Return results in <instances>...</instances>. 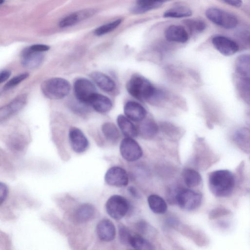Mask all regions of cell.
Masks as SVG:
<instances>
[{
	"label": "cell",
	"mask_w": 250,
	"mask_h": 250,
	"mask_svg": "<svg viewBox=\"0 0 250 250\" xmlns=\"http://www.w3.org/2000/svg\"><path fill=\"white\" fill-rule=\"evenodd\" d=\"M129 205L124 197L114 195L107 200L105 209L107 214L115 220L122 218L129 210Z\"/></svg>",
	"instance_id": "cell-6"
},
{
	"label": "cell",
	"mask_w": 250,
	"mask_h": 250,
	"mask_svg": "<svg viewBox=\"0 0 250 250\" xmlns=\"http://www.w3.org/2000/svg\"><path fill=\"white\" fill-rule=\"evenodd\" d=\"M43 56L42 52L34 51L29 47L25 49L21 55V63L27 68H34L42 62Z\"/></svg>",
	"instance_id": "cell-16"
},
{
	"label": "cell",
	"mask_w": 250,
	"mask_h": 250,
	"mask_svg": "<svg viewBox=\"0 0 250 250\" xmlns=\"http://www.w3.org/2000/svg\"><path fill=\"white\" fill-rule=\"evenodd\" d=\"M124 113L130 120L134 122L143 121L146 115V109L139 103L135 101H128L124 107Z\"/></svg>",
	"instance_id": "cell-13"
},
{
	"label": "cell",
	"mask_w": 250,
	"mask_h": 250,
	"mask_svg": "<svg viewBox=\"0 0 250 250\" xmlns=\"http://www.w3.org/2000/svg\"><path fill=\"white\" fill-rule=\"evenodd\" d=\"M90 77L95 83L103 90L111 92L115 88V83L112 79L105 74L100 72H94Z\"/></svg>",
	"instance_id": "cell-20"
},
{
	"label": "cell",
	"mask_w": 250,
	"mask_h": 250,
	"mask_svg": "<svg viewBox=\"0 0 250 250\" xmlns=\"http://www.w3.org/2000/svg\"><path fill=\"white\" fill-rule=\"evenodd\" d=\"M96 232L101 240L110 242L115 238L116 229L114 225L110 220L104 219L101 220L97 225Z\"/></svg>",
	"instance_id": "cell-14"
},
{
	"label": "cell",
	"mask_w": 250,
	"mask_h": 250,
	"mask_svg": "<svg viewBox=\"0 0 250 250\" xmlns=\"http://www.w3.org/2000/svg\"><path fill=\"white\" fill-rule=\"evenodd\" d=\"M102 130L105 137L110 141L116 142L120 138L119 131L112 123H104L102 126Z\"/></svg>",
	"instance_id": "cell-29"
},
{
	"label": "cell",
	"mask_w": 250,
	"mask_h": 250,
	"mask_svg": "<svg viewBox=\"0 0 250 250\" xmlns=\"http://www.w3.org/2000/svg\"><path fill=\"white\" fill-rule=\"evenodd\" d=\"M226 3L234 7H239L242 3V0H222Z\"/></svg>",
	"instance_id": "cell-38"
},
{
	"label": "cell",
	"mask_w": 250,
	"mask_h": 250,
	"mask_svg": "<svg viewBox=\"0 0 250 250\" xmlns=\"http://www.w3.org/2000/svg\"><path fill=\"white\" fill-rule=\"evenodd\" d=\"M96 12L94 9H86L74 12L62 19L59 25L61 28L68 27L92 17Z\"/></svg>",
	"instance_id": "cell-12"
},
{
	"label": "cell",
	"mask_w": 250,
	"mask_h": 250,
	"mask_svg": "<svg viewBox=\"0 0 250 250\" xmlns=\"http://www.w3.org/2000/svg\"><path fill=\"white\" fill-rule=\"evenodd\" d=\"M28 77V73H22L18 75L9 80L5 85L4 88L5 89H8L13 87L24 81Z\"/></svg>",
	"instance_id": "cell-33"
},
{
	"label": "cell",
	"mask_w": 250,
	"mask_h": 250,
	"mask_svg": "<svg viewBox=\"0 0 250 250\" xmlns=\"http://www.w3.org/2000/svg\"><path fill=\"white\" fill-rule=\"evenodd\" d=\"M128 191L130 193V194L134 196V197H137L138 196V192L136 189L132 187H130L128 188Z\"/></svg>",
	"instance_id": "cell-39"
},
{
	"label": "cell",
	"mask_w": 250,
	"mask_h": 250,
	"mask_svg": "<svg viewBox=\"0 0 250 250\" xmlns=\"http://www.w3.org/2000/svg\"><path fill=\"white\" fill-rule=\"evenodd\" d=\"M235 68L238 76L250 77V55L239 56L235 62Z\"/></svg>",
	"instance_id": "cell-22"
},
{
	"label": "cell",
	"mask_w": 250,
	"mask_h": 250,
	"mask_svg": "<svg viewBox=\"0 0 250 250\" xmlns=\"http://www.w3.org/2000/svg\"><path fill=\"white\" fill-rule=\"evenodd\" d=\"M138 134L142 138L149 139H152L157 134L158 131V126L151 119L146 120L142 122L138 127Z\"/></svg>",
	"instance_id": "cell-21"
},
{
	"label": "cell",
	"mask_w": 250,
	"mask_h": 250,
	"mask_svg": "<svg viewBox=\"0 0 250 250\" xmlns=\"http://www.w3.org/2000/svg\"><path fill=\"white\" fill-rule=\"evenodd\" d=\"M120 151L123 158L129 162L139 159L143 150L139 144L133 138L125 137L121 141Z\"/></svg>",
	"instance_id": "cell-8"
},
{
	"label": "cell",
	"mask_w": 250,
	"mask_h": 250,
	"mask_svg": "<svg viewBox=\"0 0 250 250\" xmlns=\"http://www.w3.org/2000/svg\"><path fill=\"white\" fill-rule=\"evenodd\" d=\"M212 43L218 52L226 56H231L239 50V46L235 41L225 36L214 37Z\"/></svg>",
	"instance_id": "cell-10"
},
{
	"label": "cell",
	"mask_w": 250,
	"mask_h": 250,
	"mask_svg": "<svg viewBox=\"0 0 250 250\" xmlns=\"http://www.w3.org/2000/svg\"><path fill=\"white\" fill-rule=\"evenodd\" d=\"M74 91L77 99L81 103L88 104L93 95L96 93L94 84L85 78L77 79L74 84Z\"/></svg>",
	"instance_id": "cell-7"
},
{
	"label": "cell",
	"mask_w": 250,
	"mask_h": 250,
	"mask_svg": "<svg viewBox=\"0 0 250 250\" xmlns=\"http://www.w3.org/2000/svg\"><path fill=\"white\" fill-rule=\"evenodd\" d=\"M30 49L34 51L42 52L48 50L50 48L49 46L42 44H34L29 47Z\"/></svg>",
	"instance_id": "cell-35"
},
{
	"label": "cell",
	"mask_w": 250,
	"mask_h": 250,
	"mask_svg": "<svg viewBox=\"0 0 250 250\" xmlns=\"http://www.w3.org/2000/svg\"><path fill=\"white\" fill-rule=\"evenodd\" d=\"M26 102V96L22 94L19 96L0 110V121L5 120L10 116L20 110Z\"/></svg>",
	"instance_id": "cell-15"
},
{
	"label": "cell",
	"mask_w": 250,
	"mask_h": 250,
	"mask_svg": "<svg viewBox=\"0 0 250 250\" xmlns=\"http://www.w3.org/2000/svg\"><path fill=\"white\" fill-rule=\"evenodd\" d=\"M88 104L101 113L109 111L112 106V102L109 98L97 92L92 95Z\"/></svg>",
	"instance_id": "cell-17"
},
{
	"label": "cell",
	"mask_w": 250,
	"mask_h": 250,
	"mask_svg": "<svg viewBox=\"0 0 250 250\" xmlns=\"http://www.w3.org/2000/svg\"><path fill=\"white\" fill-rule=\"evenodd\" d=\"M126 88L130 95L141 101L150 100L161 95L150 81L138 74L132 76L126 83Z\"/></svg>",
	"instance_id": "cell-1"
},
{
	"label": "cell",
	"mask_w": 250,
	"mask_h": 250,
	"mask_svg": "<svg viewBox=\"0 0 250 250\" xmlns=\"http://www.w3.org/2000/svg\"><path fill=\"white\" fill-rule=\"evenodd\" d=\"M166 39L170 42L184 43L188 39V35L186 29L182 26L172 25L169 26L165 31Z\"/></svg>",
	"instance_id": "cell-18"
},
{
	"label": "cell",
	"mask_w": 250,
	"mask_h": 250,
	"mask_svg": "<svg viewBox=\"0 0 250 250\" xmlns=\"http://www.w3.org/2000/svg\"><path fill=\"white\" fill-rule=\"evenodd\" d=\"M185 24L192 32H202L206 28L205 23L199 20H188L185 21Z\"/></svg>",
	"instance_id": "cell-32"
},
{
	"label": "cell",
	"mask_w": 250,
	"mask_h": 250,
	"mask_svg": "<svg viewBox=\"0 0 250 250\" xmlns=\"http://www.w3.org/2000/svg\"><path fill=\"white\" fill-rule=\"evenodd\" d=\"M236 86L241 98L246 103L250 104V77L238 76Z\"/></svg>",
	"instance_id": "cell-23"
},
{
	"label": "cell",
	"mask_w": 250,
	"mask_h": 250,
	"mask_svg": "<svg viewBox=\"0 0 250 250\" xmlns=\"http://www.w3.org/2000/svg\"><path fill=\"white\" fill-rule=\"evenodd\" d=\"M0 204H2L7 197L8 189L6 185L2 182L0 183Z\"/></svg>",
	"instance_id": "cell-36"
},
{
	"label": "cell",
	"mask_w": 250,
	"mask_h": 250,
	"mask_svg": "<svg viewBox=\"0 0 250 250\" xmlns=\"http://www.w3.org/2000/svg\"><path fill=\"white\" fill-rule=\"evenodd\" d=\"M183 177L186 185L188 188L198 186L202 180L201 175L195 170L191 168L184 170Z\"/></svg>",
	"instance_id": "cell-27"
},
{
	"label": "cell",
	"mask_w": 250,
	"mask_h": 250,
	"mask_svg": "<svg viewBox=\"0 0 250 250\" xmlns=\"http://www.w3.org/2000/svg\"><path fill=\"white\" fill-rule=\"evenodd\" d=\"M169 0H159V1L162 2V3L164 2H166V1H169Z\"/></svg>",
	"instance_id": "cell-40"
},
{
	"label": "cell",
	"mask_w": 250,
	"mask_h": 250,
	"mask_svg": "<svg viewBox=\"0 0 250 250\" xmlns=\"http://www.w3.org/2000/svg\"><path fill=\"white\" fill-rule=\"evenodd\" d=\"M11 75V71L8 70H3L0 73V83H2L8 79Z\"/></svg>",
	"instance_id": "cell-37"
},
{
	"label": "cell",
	"mask_w": 250,
	"mask_h": 250,
	"mask_svg": "<svg viewBox=\"0 0 250 250\" xmlns=\"http://www.w3.org/2000/svg\"><path fill=\"white\" fill-rule=\"evenodd\" d=\"M43 95L48 99L58 100L63 98L69 93L70 85L62 78H52L44 81L41 84Z\"/></svg>",
	"instance_id": "cell-3"
},
{
	"label": "cell",
	"mask_w": 250,
	"mask_h": 250,
	"mask_svg": "<svg viewBox=\"0 0 250 250\" xmlns=\"http://www.w3.org/2000/svg\"><path fill=\"white\" fill-rule=\"evenodd\" d=\"M118 125L126 137L134 138L138 135V128L127 117L119 115L117 119Z\"/></svg>",
	"instance_id": "cell-19"
},
{
	"label": "cell",
	"mask_w": 250,
	"mask_h": 250,
	"mask_svg": "<svg viewBox=\"0 0 250 250\" xmlns=\"http://www.w3.org/2000/svg\"><path fill=\"white\" fill-rule=\"evenodd\" d=\"M94 207L89 204H83L76 210V219L80 223H85L92 219L95 215Z\"/></svg>",
	"instance_id": "cell-24"
},
{
	"label": "cell",
	"mask_w": 250,
	"mask_h": 250,
	"mask_svg": "<svg viewBox=\"0 0 250 250\" xmlns=\"http://www.w3.org/2000/svg\"><path fill=\"white\" fill-rule=\"evenodd\" d=\"M249 43H250V38H249Z\"/></svg>",
	"instance_id": "cell-41"
},
{
	"label": "cell",
	"mask_w": 250,
	"mask_h": 250,
	"mask_svg": "<svg viewBox=\"0 0 250 250\" xmlns=\"http://www.w3.org/2000/svg\"><path fill=\"white\" fill-rule=\"evenodd\" d=\"M200 193L190 189H179L176 193L175 200L182 208L191 210L198 208L202 201Z\"/></svg>",
	"instance_id": "cell-5"
},
{
	"label": "cell",
	"mask_w": 250,
	"mask_h": 250,
	"mask_svg": "<svg viewBox=\"0 0 250 250\" xmlns=\"http://www.w3.org/2000/svg\"><path fill=\"white\" fill-rule=\"evenodd\" d=\"M121 22V19H117L113 21L101 25L95 30L94 34L97 36H102L107 34L117 28Z\"/></svg>",
	"instance_id": "cell-31"
},
{
	"label": "cell",
	"mask_w": 250,
	"mask_h": 250,
	"mask_svg": "<svg viewBox=\"0 0 250 250\" xmlns=\"http://www.w3.org/2000/svg\"><path fill=\"white\" fill-rule=\"evenodd\" d=\"M105 182L109 185L124 187L128 183V177L126 171L119 167H112L109 168L104 176Z\"/></svg>",
	"instance_id": "cell-9"
},
{
	"label": "cell",
	"mask_w": 250,
	"mask_h": 250,
	"mask_svg": "<svg viewBox=\"0 0 250 250\" xmlns=\"http://www.w3.org/2000/svg\"><path fill=\"white\" fill-rule=\"evenodd\" d=\"M69 139L71 148L76 153L83 152L88 146L87 139L83 132L76 127H72L69 130Z\"/></svg>",
	"instance_id": "cell-11"
},
{
	"label": "cell",
	"mask_w": 250,
	"mask_h": 250,
	"mask_svg": "<svg viewBox=\"0 0 250 250\" xmlns=\"http://www.w3.org/2000/svg\"><path fill=\"white\" fill-rule=\"evenodd\" d=\"M206 15L210 21L226 29L234 28L238 23L237 19L233 15L219 8H209L207 10Z\"/></svg>",
	"instance_id": "cell-4"
},
{
	"label": "cell",
	"mask_w": 250,
	"mask_h": 250,
	"mask_svg": "<svg viewBox=\"0 0 250 250\" xmlns=\"http://www.w3.org/2000/svg\"><path fill=\"white\" fill-rule=\"evenodd\" d=\"M129 245L136 250H150L153 249L152 246L149 241L137 234L131 235Z\"/></svg>",
	"instance_id": "cell-28"
},
{
	"label": "cell",
	"mask_w": 250,
	"mask_h": 250,
	"mask_svg": "<svg viewBox=\"0 0 250 250\" xmlns=\"http://www.w3.org/2000/svg\"><path fill=\"white\" fill-rule=\"evenodd\" d=\"M136 4L131 11L134 14H142L159 7L162 3L159 0H136Z\"/></svg>",
	"instance_id": "cell-26"
},
{
	"label": "cell",
	"mask_w": 250,
	"mask_h": 250,
	"mask_svg": "<svg viewBox=\"0 0 250 250\" xmlns=\"http://www.w3.org/2000/svg\"><path fill=\"white\" fill-rule=\"evenodd\" d=\"M235 180L232 173L226 169L211 172L208 176V186L211 192L216 196L224 197L232 192Z\"/></svg>",
	"instance_id": "cell-2"
},
{
	"label": "cell",
	"mask_w": 250,
	"mask_h": 250,
	"mask_svg": "<svg viewBox=\"0 0 250 250\" xmlns=\"http://www.w3.org/2000/svg\"><path fill=\"white\" fill-rule=\"evenodd\" d=\"M131 234L125 226H120L119 228V236L121 243L124 244H129Z\"/></svg>",
	"instance_id": "cell-34"
},
{
	"label": "cell",
	"mask_w": 250,
	"mask_h": 250,
	"mask_svg": "<svg viewBox=\"0 0 250 250\" xmlns=\"http://www.w3.org/2000/svg\"><path fill=\"white\" fill-rule=\"evenodd\" d=\"M191 10L185 6H180L171 8L166 11L164 14V17L166 18H183L191 16Z\"/></svg>",
	"instance_id": "cell-30"
},
{
	"label": "cell",
	"mask_w": 250,
	"mask_h": 250,
	"mask_svg": "<svg viewBox=\"0 0 250 250\" xmlns=\"http://www.w3.org/2000/svg\"><path fill=\"white\" fill-rule=\"evenodd\" d=\"M147 202L150 208L155 213L164 214L167 210V206L166 201L158 195H149Z\"/></svg>",
	"instance_id": "cell-25"
}]
</instances>
